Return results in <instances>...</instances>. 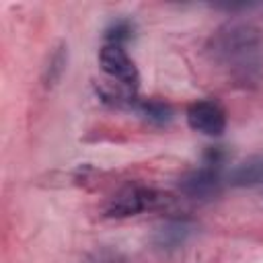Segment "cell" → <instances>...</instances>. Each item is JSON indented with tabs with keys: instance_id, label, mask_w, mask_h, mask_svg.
<instances>
[{
	"instance_id": "obj_1",
	"label": "cell",
	"mask_w": 263,
	"mask_h": 263,
	"mask_svg": "<svg viewBox=\"0 0 263 263\" xmlns=\"http://www.w3.org/2000/svg\"><path fill=\"white\" fill-rule=\"evenodd\" d=\"M212 58L234 78L249 82L263 66V41L249 23H226L210 39Z\"/></svg>"
},
{
	"instance_id": "obj_2",
	"label": "cell",
	"mask_w": 263,
	"mask_h": 263,
	"mask_svg": "<svg viewBox=\"0 0 263 263\" xmlns=\"http://www.w3.org/2000/svg\"><path fill=\"white\" fill-rule=\"evenodd\" d=\"M160 203H164V197L148 187H140V185H132L121 189L117 195L111 197L105 216L109 218H125V216H136L140 212L146 210H154Z\"/></svg>"
},
{
	"instance_id": "obj_3",
	"label": "cell",
	"mask_w": 263,
	"mask_h": 263,
	"mask_svg": "<svg viewBox=\"0 0 263 263\" xmlns=\"http://www.w3.org/2000/svg\"><path fill=\"white\" fill-rule=\"evenodd\" d=\"M99 62H101L103 72L107 76H111L113 80H117L121 86H125L127 90H136L138 88L140 74H138V68H136L134 60L123 49V45L105 43L101 47V51H99Z\"/></svg>"
},
{
	"instance_id": "obj_4",
	"label": "cell",
	"mask_w": 263,
	"mask_h": 263,
	"mask_svg": "<svg viewBox=\"0 0 263 263\" xmlns=\"http://www.w3.org/2000/svg\"><path fill=\"white\" fill-rule=\"evenodd\" d=\"M187 123L203 136H220L226 127V113L216 101H195L187 107Z\"/></svg>"
},
{
	"instance_id": "obj_5",
	"label": "cell",
	"mask_w": 263,
	"mask_h": 263,
	"mask_svg": "<svg viewBox=\"0 0 263 263\" xmlns=\"http://www.w3.org/2000/svg\"><path fill=\"white\" fill-rule=\"evenodd\" d=\"M181 191L193 199H210L220 191V166L203 162L181 179Z\"/></svg>"
},
{
	"instance_id": "obj_6",
	"label": "cell",
	"mask_w": 263,
	"mask_h": 263,
	"mask_svg": "<svg viewBox=\"0 0 263 263\" xmlns=\"http://www.w3.org/2000/svg\"><path fill=\"white\" fill-rule=\"evenodd\" d=\"M263 181V158H249L230 173L232 185H257Z\"/></svg>"
},
{
	"instance_id": "obj_7",
	"label": "cell",
	"mask_w": 263,
	"mask_h": 263,
	"mask_svg": "<svg viewBox=\"0 0 263 263\" xmlns=\"http://www.w3.org/2000/svg\"><path fill=\"white\" fill-rule=\"evenodd\" d=\"M191 232V226L183 220H173V222H166L158 232H156V242L160 247H166V249H173L177 245H181Z\"/></svg>"
},
{
	"instance_id": "obj_8",
	"label": "cell",
	"mask_w": 263,
	"mask_h": 263,
	"mask_svg": "<svg viewBox=\"0 0 263 263\" xmlns=\"http://www.w3.org/2000/svg\"><path fill=\"white\" fill-rule=\"evenodd\" d=\"M136 107L154 125H164L173 117L171 107L166 103H160V101H140V103H136Z\"/></svg>"
},
{
	"instance_id": "obj_9",
	"label": "cell",
	"mask_w": 263,
	"mask_h": 263,
	"mask_svg": "<svg viewBox=\"0 0 263 263\" xmlns=\"http://www.w3.org/2000/svg\"><path fill=\"white\" fill-rule=\"evenodd\" d=\"M134 33V27L129 21H115L105 29V43H119L123 45Z\"/></svg>"
},
{
	"instance_id": "obj_10",
	"label": "cell",
	"mask_w": 263,
	"mask_h": 263,
	"mask_svg": "<svg viewBox=\"0 0 263 263\" xmlns=\"http://www.w3.org/2000/svg\"><path fill=\"white\" fill-rule=\"evenodd\" d=\"M64 66H66V53H64V47H58V49L49 55V62H47V66H45V76H43V80H45L47 86L53 84V82L60 78V74L64 72Z\"/></svg>"
}]
</instances>
